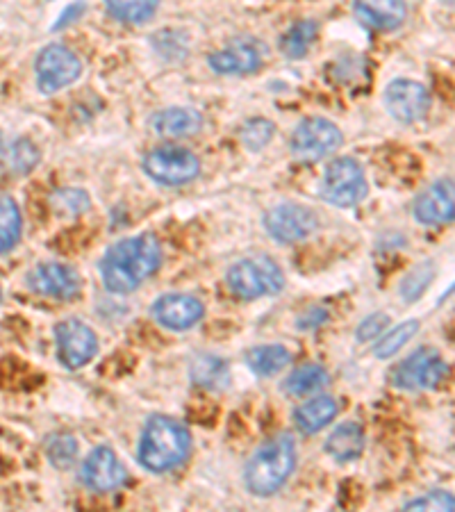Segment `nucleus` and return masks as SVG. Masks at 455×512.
<instances>
[{
    "mask_svg": "<svg viewBox=\"0 0 455 512\" xmlns=\"http://www.w3.org/2000/svg\"><path fill=\"white\" fill-rule=\"evenodd\" d=\"M162 262V246L155 235L121 239L101 260V278L112 294H130L144 285Z\"/></svg>",
    "mask_w": 455,
    "mask_h": 512,
    "instance_id": "f257e3e1",
    "label": "nucleus"
},
{
    "mask_svg": "<svg viewBox=\"0 0 455 512\" xmlns=\"http://www.w3.org/2000/svg\"><path fill=\"white\" fill-rule=\"evenodd\" d=\"M192 449V437L180 421L171 417H151L139 440V462L148 472H171L185 462Z\"/></svg>",
    "mask_w": 455,
    "mask_h": 512,
    "instance_id": "f03ea898",
    "label": "nucleus"
},
{
    "mask_svg": "<svg viewBox=\"0 0 455 512\" xmlns=\"http://www.w3.org/2000/svg\"><path fill=\"white\" fill-rule=\"evenodd\" d=\"M296 467V444L289 435H276L248 460L244 481L255 497H271L283 487Z\"/></svg>",
    "mask_w": 455,
    "mask_h": 512,
    "instance_id": "7ed1b4c3",
    "label": "nucleus"
},
{
    "mask_svg": "<svg viewBox=\"0 0 455 512\" xmlns=\"http://www.w3.org/2000/svg\"><path fill=\"white\" fill-rule=\"evenodd\" d=\"M226 283L237 299L255 301L262 296L278 294L285 285V276L283 269L267 255H253L228 269Z\"/></svg>",
    "mask_w": 455,
    "mask_h": 512,
    "instance_id": "20e7f679",
    "label": "nucleus"
},
{
    "mask_svg": "<svg viewBox=\"0 0 455 512\" xmlns=\"http://www.w3.org/2000/svg\"><path fill=\"white\" fill-rule=\"evenodd\" d=\"M449 376V365L430 346H421L392 371V383L405 392L435 390Z\"/></svg>",
    "mask_w": 455,
    "mask_h": 512,
    "instance_id": "39448f33",
    "label": "nucleus"
},
{
    "mask_svg": "<svg viewBox=\"0 0 455 512\" xmlns=\"http://www.w3.org/2000/svg\"><path fill=\"white\" fill-rule=\"evenodd\" d=\"M369 192L367 176L353 158H337L328 164L324 183H321V196L337 208H353L364 201Z\"/></svg>",
    "mask_w": 455,
    "mask_h": 512,
    "instance_id": "423d86ee",
    "label": "nucleus"
},
{
    "mask_svg": "<svg viewBox=\"0 0 455 512\" xmlns=\"http://www.w3.org/2000/svg\"><path fill=\"white\" fill-rule=\"evenodd\" d=\"M144 171L155 183L180 187L192 183L201 173V162L187 148L160 146L144 158Z\"/></svg>",
    "mask_w": 455,
    "mask_h": 512,
    "instance_id": "0eeeda50",
    "label": "nucleus"
},
{
    "mask_svg": "<svg viewBox=\"0 0 455 512\" xmlns=\"http://www.w3.org/2000/svg\"><path fill=\"white\" fill-rule=\"evenodd\" d=\"M344 137L333 121L312 117L301 121L292 135V155L299 162L312 164L328 158L342 146Z\"/></svg>",
    "mask_w": 455,
    "mask_h": 512,
    "instance_id": "6e6552de",
    "label": "nucleus"
},
{
    "mask_svg": "<svg viewBox=\"0 0 455 512\" xmlns=\"http://www.w3.org/2000/svg\"><path fill=\"white\" fill-rule=\"evenodd\" d=\"M37 85L44 94H55L60 89L73 85L80 78L82 64L78 55L66 46L51 44L37 55L35 62Z\"/></svg>",
    "mask_w": 455,
    "mask_h": 512,
    "instance_id": "1a4fd4ad",
    "label": "nucleus"
},
{
    "mask_svg": "<svg viewBox=\"0 0 455 512\" xmlns=\"http://www.w3.org/2000/svg\"><path fill=\"white\" fill-rule=\"evenodd\" d=\"M267 233L280 244H296L308 239L319 228L317 212L301 203H283L276 205L267 217H264Z\"/></svg>",
    "mask_w": 455,
    "mask_h": 512,
    "instance_id": "9d476101",
    "label": "nucleus"
},
{
    "mask_svg": "<svg viewBox=\"0 0 455 512\" xmlns=\"http://www.w3.org/2000/svg\"><path fill=\"white\" fill-rule=\"evenodd\" d=\"M57 358L66 369H80L89 365L98 353L96 333L80 319H64L55 326Z\"/></svg>",
    "mask_w": 455,
    "mask_h": 512,
    "instance_id": "9b49d317",
    "label": "nucleus"
},
{
    "mask_svg": "<svg viewBox=\"0 0 455 512\" xmlns=\"http://www.w3.org/2000/svg\"><path fill=\"white\" fill-rule=\"evenodd\" d=\"M264 53H267V48L262 46V41L253 37H237L221 51L212 53L208 64L219 76H246V73L260 69Z\"/></svg>",
    "mask_w": 455,
    "mask_h": 512,
    "instance_id": "f8f14e48",
    "label": "nucleus"
},
{
    "mask_svg": "<svg viewBox=\"0 0 455 512\" xmlns=\"http://www.w3.org/2000/svg\"><path fill=\"white\" fill-rule=\"evenodd\" d=\"M28 285L39 296L69 301L76 299L82 283L78 271L73 267H66L60 262H44L30 271Z\"/></svg>",
    "mask_w": 455,
    "mask_h": 512,
    "instance_id": "ddd939ff",
    "label": "nucleus"
},
{
    "mask_svg": "<svg viewBox=\"0 0 455 512\" xmlns=\"http://www.w3.org/2000/svg\"><path fill=\"white\" fill-rule=\"evenodd\" d=\"M385 105L396 121L417 123L430 110V94L421 82L401 78L387 87Z\"/></svg>",
    "mask_w": 455,
    "mask_h": 512,
    "instance_id": "4468645a",
    "label": "nucleus"
},
{
    "mask_svg": "<svg viewBox=\"0 0 455 512\" xmlns=\"http://www.w3.org/2000/svg\"><path fill=\"white\" fill-rule=\"evenodd\" d=\"M415 219L424 226H446L455 221V180H437L415 201Z\"/></svg>",
    "mask_w": 455,
    "mask_h": 512,
    "instance_id": "2eb2a0df",
    "label": "nucleus"
},
{
    "mask_svg": "<svg viewBox=\"0 0 455 512\" xmlns=\"http://www.w3.org/2000/svg\"><path fill=\"white\" fill-rule=\"evenodd\" d=\"M80 481L94 492H112L126 483V467L110 447H96L82 462Z\"/></svg>",
    "mask_w": 455,
    "mask_h": 512,
    "instance_id": "dca6fc26",
    "label": "nucleus"
},
{
    "mask_svg": "<svg viewBox=\"0 0 455 512\" xmlns=\"http://www.w3.org/2000/svg\"><path fill=\"white\" fill-rule=\"evenodd\" d=\"M203 315V303L192 294H167L153 303V319L169 330L194 328Z\"/></svg>",
    "mask_w": 455,
    "mask_h": 512,
    "instance_id": "f3484780",
    "label": "nucleus"
},
{
    "mask_svg": "<svg viewBox=\"0 0 455 512\" xmlns=\"http://www.w3.org/2000/svg\"><path fill=\"white\" fill-rule=\"evenodd\" d=\"M353 12L355 19L369 30L390 32L405 21L408 7H405V0H355Z\"/></svg>",
    "mask_w": 455,
    "mask_h": 512,
    "instance_id": "a211bd4d",
    "label": "nucleus"
},
{
    "mask_svg": "<svg viewBox=\"0 0 455 512\" xmlns=\"http://www.w3.org/2000/svg\"><path fill=\"white\" fill-rule=\"evenodd\" d=\"M151 126L160 137L185 139L201 132L203 117L196 110H189V107H169V110L155 114Z\"/></svg>",
    "mask_w": 455,
    "mask_h": 512,
    "instance_id": "6ab92c4d",
    "label": "nucleus"
},
{
    "mask_svg": "<svg viewBox=\"0 0 455 512\" xmlns=\"http://www.w3.org/2000/svg\"><path fill=\"white\" fill-rule=\"evenodd\" d=\"M337 410L339 408L333 396H314V399L301 403L294 410V421L301 433L312 435L319 433L321 428H326L337 417Z\"/></svg>",
    "mask_w": 455,
    "mask_h": 512,
    "instance_id": "aec40b11",
    "label": "nucleus"
},
{
    "mask_svg": "<svg viewBox=\"0 0 455 512\" xmlns=\"http://www.w3.org/2000/svg\"><path fill=\"white\" fill-rule=\"evenodd\" d=\"M189 376L198 387L205 390H223L230 385V369L228 362L217 358V355H198L189 367Z\"/></svg>",
    "mask_w": 455,
    "mask_h": 512,
    "instance_id": "412c9836",
    "label": "nucleus"
},
{
    "mask_svg": "<svg viewBox=\"0 0 455 512\" xmlns=\"http://www.w3.org/2000/svg\"><path fill=\"white\" fill-rule=\"evenodd\" d=\"M364 449V431L360 424H342L337 426L326 440V451L337 462H351L360 458Z\"/></svg>",
    "mask_w": 455,
    "mask_h": 512,
    "instance_id": "4be33fe9",
    "label": "nucleus"
},
{
    "mask_svg": "<svg viewBox=\"0 0 455 512\" xmlns=\"http://www.w3.org/2000/svg\"><path fill=\"white\" fill-rule=\"evenodd\" d=\"M292 362V353L280 344L253 346L246 351V365L251 367L258 376H273L283 371Z\"/></svg>",
    "mask_w": 455,
    "mask_h": 512,
    "instance_id": "5701e85b",
    "label": "nucleus"
},
{
    "mask_svg": "<svg viewBox=\"0 0 455 512\" xmlns=\"http://www.w3.org/2000/svg\"><path fill=\"white\" fill-rule=\"evenodd\" d=\"M317 35H319L317 21L305 19V21L294 23V26L285 32L283 39H280V51H283L289 60H301V57L308 55Z\"/></svg>",
    "mask_w": 455,
    "mask_h": 512,
    "instance_id": "b1692460",
    "label": "nucleus"
},
{
    "mask_svg": "<svg viewBox=\"0 0 455 512\" xmlns=\"http://www.w3.org/2000/svg\"><path fill=\"white\" fill-rule=\"evenodd\" d=\"M328 385V371L321 365L308 362L299 369H294L285 381V392L292 396H305L312 392H319L321 387Z\"/></svg>",
    "mask_w": 455,
    "mask_h": 512,
    "instance_id": "393cba45",
    "label": "nucleus"
},
{
    "mask_svg": "<svg viewBox=\"0 0 455 512\" xmlns=\"http://www.w3.org/2000/svg\"><path fill=\"white\" fill-rule=\"evenodd\" d=\"M105 5L114 19L130 23V26H139L157 12L160 0H105Z\"/></svg>",
    "mask_w": 455,
    "mask_h": 512,
    "instance_id": "a878e982",
    "label": "nucleus"
},
{
    "mask_svg": "<svg viewBox=\"0 0 455 512\" xmlns=\"http://www.w3.org/2000/svg\"><path fill=\"white\" fill-rule=\"evenodd\" d=\"M21 210L10 196H0V253L10 251L21 237Z\"/></svg>",
    "mask_w": 455,
    "mask_h": 512,
    "instance_id": "bb28decb",
    "label": "nucleus"
},
{
    "mask_svg": "<svg viewBox=\"0 0 455 512\" xmlns=\"http://www.w3.org/2000/svg\"><path fill=\"white\" fill-rule=\"evenodd\" d=\"M419 333V321L417 319H410V321H403V324L394 326L390 333H387L383 340H380L374 346V355L380 360H387L392 358V355L399 353L405 344H408L412 337Z\"/></svg>",
    "mask_w": 455,
    "mask_h": 512,
    "instance_id": "cd10ccee",
    "label": "nucleus"
},
{
    "mask_svg": "<svg viewBox=\"0 0 455 512\" xmlns=\"http://www.w3.org/2000/svg\"><path fill=\"white\" fill-rule=\"evenodd\" d=\"M46 456L51 460V465L57 469L71 467L78 456V442L66 433L51 435L46 440Z\"/></svg>",
    "mask_w": 455,
    "mask_h": 512,
    "instance_id": "c85d7f7f",
    "label": "nucleus"
},
{
    "mask_svg": "<svg viewBox=\"0 0 455 512\" xmlns=\"http://www.w3.org/2000/svg\"><path fill=\"white\" fill-rule=\"evenodd\" d=\"M433 278H435L433 262H424V264H419V267L412 269L410 274L403 278V283H401V296H403V301H405V303H415V301H419L421 296H424L426 287H428L430 283H433Z\"/></svg>",
    "mask_w": 455,
    "mask_h": 512,
    "instance_id": "c756f323",
    "label": "nucleus"
},
{
    "mask_svg": "<svg viewBox=\"0 0 455 512\" xmlns=\"http://www.w3.org/2000/svg\"><path fill=\"white\" fill-rule=\"evenodd\" d=\"M273 132H276V126L267 119H251L246 121L242 130H239V139L246 148L251 151H262L273 139Z\"/></svg>",
    "mask_w": 455,
    "mask_h": 512,
    "instance_id": "7c9ffc66",
    "label": "nucleus"
},
{
    "mask_svg": "<svg viewBox=\"0 0 455 512\" xmlns=\"http://www.w3.org/2000/svg\"><path fill=\"white\" fill-rule=\"evenodd\" d=\"M10 164L16 173H28L39 164V151L30 139H19L10 148Z\"/></svg>",
    "mask_w": 455,
    "mask_h": 512,
    "instance_id": "2f4dec72",
    "label": "nucleus"
},
{
    "mask_svg": "<svg viewBox=\"0 0 455 512\" xmlns=\"http://www.w3.org/2000/svg\"><path fill=\"white\" fill-rule=\"evenodd\" d=\"M405 510H455V497L451 492L433 490L405 503Z\"/></svg>",
    "mask_w": 455,
    "mask_h": 512,
    "instance_id": "473e14b6",
    "label": "nucleus"
},
{
    "mask_svg": "<svg viewBox=\"0 0 455 512\" xmlns=\"http://www.w3.org/2000/svg\"><path fill=\"white\" fill-rule=\"evenodd\" d=\"M387 326H390V317L383 315V312H376V315L367 317L360 324L358 340L360 342H371V340H374V337H378L380 333H383Z\"/></svg>",
    "mask_w": 455,
    "mask_h": 512,
    "instance_id": "72a5a7b5",
    "label": "nucleus"
},
{
    "mask_svg": "<svg viewBox=\"0 0 455 512\" xmlns=\"http://www.w3.org/2000/svg\"><path fill=\"white\" fill-rule=\"evenodd\" d=\"M55 205H60V208L69 210L71 208V214H78L82 210H87V196L82 192H76V189H64V192L57 194L55 198Z\"/></svg>",
    "mask_w": 455,
    "mask_h": 512,
    "instance_id": "f704fd0d",
    "label": "nucleus"
},
{
    "mask_svg": "<svg viewBox=\"0 0 455 512\" xmlns=\"http://www.w3.org/2000/svg\"><path fill=\"white\" fill-rule=\"evenodd\" d=\"M326 321V310L321 308H312L305 312V315L299 319V328L303 330H312V328H319L321 324Z\"/></svg>",
    "mask_w": 455,
    "mask_h": 512,
    "instance_id": "c9c22d12",
    "label": "nucleus"
},
{
    "mask_svg": "<svg viewBox=\"0 0 455 512\" xmlns=\"http://www.w3.org/2000/svg\"><path fill=\"white\" fill-rule=\"evenodd\" d=\"M442 3H444L446 7H453V10H455V0H442Z\"/></svg>",
    "mask_w": 455,
    "mask_h": 512,
    "instance_id": "e433bc0d",
    "label": "nucleus"
},
{
    "mask_svg": "<svg viewBox=\"0 0 455 512\" xmlns=\"http://www.w3.org/2000/svg\"><path fill=\"white\" fill-rule=\"evenodd\" d=\"M0 151H3V135H0Z\"/></svg>",
    "mask_w": 455,
    "mask_h": 512,
    "instance_id": "4c0bfd02",
    "label": "nucleus"
}]
</instances>
